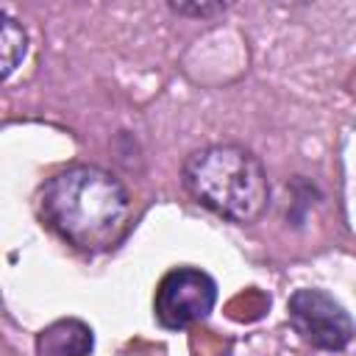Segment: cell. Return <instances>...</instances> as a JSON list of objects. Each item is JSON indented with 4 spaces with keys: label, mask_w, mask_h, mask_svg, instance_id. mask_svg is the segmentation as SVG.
Masks as SVG:
<instances>
[{
    "label": "cell",
    "mask_w": 356,
    "mask_h": 356,
    "mask_svg": "<svg viewBox=\"0 0 356 356\" xmlns=\"http://www.w3.org/2000/svg\"><path fill=\"white\" fill-rule=\"evenodd\" d=\"M286 312H289V323H292L295 334L312 348L342 350L353 339L350 314L345 312V306L339 300H334L323 289L306 286V289L292 292Z\"/></svg>",
    "instance_id": "277c9868"
},
{
    "label": "cell",
    "mask_w": 356,
    "mask_h": 356,
    "mask_svg": "<svg viewBox=\"0 0 356 356\" xmlns=\"http://www.w3.org/2000/svg\"><path fill=\"white\" fill-rule=\"evenodd\" d=\"M28 50V36H25V28L8 17L6 11H0V58H3V78H8L17 64L22 61Z\"/></svg>",
    "instance_id": "5b68a950"
},
{
    "label": "cell",
    "mask_w": 356,
    "mask_h": 356,
    "mask_svg": "<svg viewBox=\"0 0 356 356\" xmlns=\"http://www.w3.org/2000/svg\"><path fill=\"white\" fill-rule=\"evenodd\" d=\"M214 303L217 284L209 273L195 267H175L159 281L153 312L164 328H186L206 320Z\"/></svg>",
    "instance_id": "3957f363"
},
{
    "label": "cell",
    "mask_w": 356,
    "mask_h": 356,
    "mask_svg": "<svg viewBox=\"0 0 356 356\" xmlns=\"http://www.w3.org/2000/svg\"><path fill=\"white\" fill-rule=\"evenodd\" d=\"M172 11H178V14H195V17H209V14H217V11H222L225 6L222 3H195V6H186V3H172L170 6Z\"/></svg>",
    "instance_id": "8992f818"
},
{
    "label": "cell",
    "mask_w": 356,
    "mask_h": 356,
    "mask_svg": "<svg viewBox=\"0 0 356 356\" xmlns=\"http://www.w3.org/2000/svg\"><path fill=\"white\" fill-rule=\"evenodd\" d=\"M181 181L203 209L234 222L256 220L270 200L261 161L239 145H209L189 153Z\"/></svg>",
    "instance_id": "7a4b0ae2"
},
{
    "label": "cell",
    "mask_w": 356,
    "mask_h": 356,
    "mask_svg": "<svg viewBox=\"0 0 356 356\" xmlns=\"http://www.w3.org/2000/svg\"><path fill=\"white\" fill-rule=\"evenodd\" d=\"M44 222L72 248L97 253L114 248L131 217L125 186L106 170L72 164L47 178L39 195Z\"/></svg>",
    "instance_id": "6da1fadb"
}]
</instances>
